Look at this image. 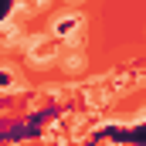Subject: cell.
<instances>
[{
	"mask_svg": "<svg viewBox=\"0 0 146 146\" xmlns=\"http://www.w3.org/2000/svg\"><path fill=\"white\" fill-rule=\"evenodd\" d=\"M61 68H65V72H82V68H85V58H82V51H72V54H65V65H61Z\"/></svg>",
	"mask_w": 146,
	"mask_h": 146,
	"instance_id": "cell-3",
	"label": "cell"
},
{
	"mask_svg": "<svg viewBox=\"0 0 146 146\" xmlns=\"http://www.w3.org/2000/svg\"><path fill=\"white\" fill-rule=\"evenodd\" d=\"M54 54H58V48H54L51 41H44V37L31 41V61H34V65H48V61H54Z\"/></svg>",
	"mask_w": 146,
	"mask_h": 146,
	"instance_id": "cell-2",
	"label": "cell"
},
{
	"mask_svg": "<svg viewBox=\"0 0 146 146\" xmlns=\"http://www.w3.org/2000/svg\"><path fill=\"white\" fill-rule=\"evenodd\" d=\"M85 21H82V14H61L58 21H54V37H65V44H72V48H82V41H85Z\"/></svg>",
	"mask_w": 146,
	"mask_h": 146,
	"instance_id": "cell-1",
	"label": "cell"
},
{
	"mask_svg": "<svg viewBox=\"0 0 146 146\" xmlns=\"http://www.w3.org/2000/svg\"><path fill=\"white\" fill-rule=\"evenodd\" d=\"M7 82H14V78H10L7 72H0V85H7Z\"/></svg>",
	"mask_w": 146,
	"mask_h": 146,
	"instance_id": "cell-4",
	"label": "cell"
},
{
	"mask_svg": "<svg viewBox=\"0 0 146 146\" xmlns=\"http://www.w3.org/2000/svg\"><path fill=\"white\" fill-rule=\"evenodd\" d=\"M34 3H37V7H44V3H48V0H34Z\"/></svg>",
	"mask_w": 146,
	"mask_h": 146,
	"instance_id": "cell-5",
	"label": "cell"
}]
</instances>
